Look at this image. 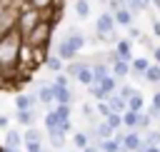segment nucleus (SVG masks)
<instances>
[{
  "label": "nucleus",
  "instance_id": "nucleus-1",
  "mask_svg": "<svg viewBox=\"0 0 160 152\" xmlns=\"http://www.w3.org/2000/svg\"><path fill=\"white\" fill-rule=\"evenodd\" d=\"M22 47H25V40L18 30L0 37V77H18L20 75Z\"/></svg>",
  "mask_w": 160,
  "mask_h": 152
},
{
  "label": "nucleus",
  "instance_id": "nucleus-2",
  "mask_svg": "<svg viewBox=\"0 0 160 152\" xmlns=\"http://www.w3.org/2000/svg\"><path fill=\"white\" fill-rule=\"evenodd\" d=\"M52 30H55V20H52V17H42L22 40H25V45H28L30 50L45 55V50L50 47V40H52Z\"/></svg>",
  "mask_w": 160,
  "mask_h": 152
},
{
  "label": "nucleus",
  "instance_id": "nucleus-3",
  "mask_svg": "<svg viewBox=\"0 0 160 152\" xmlns=\"http://www.w3.org/2000/svg\"><path fill=\"white\" fill-rule=\"evenodd\" d=\"M22 5L25 2L18 5L15 0H0V37L18 27V15L22 10Z\"/></svg>",
  "mask_w": 160,
  "mask_h": 152
},
{
  "label": "nucleus",
  "instance_id": "nucleus-4",
  "mask_svg": "<svg viewBox=\"0 0 160 152\" xmlns=\"http://www.w3.org/2000/svg\"><path fill=\"white\" fill-rule=\"evenodd\" d=\"M42 17H45V12L35 10V7H30V5H22V10H20V15H18V27H15V30L25 37V35H28Z\"/></svg>",
  "mask_w": 160,
  "mask_h": 152
},
{
  "label": "nucleus",
  "instance_id": "nucleus-5",
  "mask_svg": "<svg viewBox=\"0 0 160 152\" xmlns=\"http://www.w3.org/2000/svg\"><path fill=\"white\" fill-rule=\"evenodd\" d=\"M115 25H118V22H115V15H112L110 10H102V12L95 17V32L102 35V37H108V40L112 37V40L118 42L120 37L115 35Z\"/></svg>",
  "mask_w": 160,
  "mask_h": 152
},
{
  "label": "nucleus",
  "instance_id": "nucleus-6",
  "mask_svg": "<svg viewBox=\"0 0 160 152\" xmlns=\"http://www.w3.org/2000/svg\"><path fill=\"white\" fill-rule=\"evenodd\" d=\"M140 147H142V132L128 130L125 137H122V150H125V152H138Z\"/></svg>",
  "mask_w": 160,
  "mask_h": 152
},
{
  "label": "nucleus",
  "instance_id": "nucleus-7",
  "mask_svg": "<svg viewBox=\"0 0 160 152\" xmlns=\"http://www.w3.org/2000/svg\"><path fill=\"white\" fill-rule=\"evenodd\" d=\"M38 105H40L38 92H20L15 97V110H35Z\"/></svg>",
  "mask_w": 160,
  "mask_h": 152
},
{
  "label": "nucleus",
  "instance_id": "nucleus-8",
  "mask_svg": "<svg viewBox=\"0 0 160 152\" xmlns=\"http://www.w3.org/2000/svg\"><path fill=\"white\" fill-rule=\"evenodd\" d=\"M58 57H60L62 62H70V60L78 57V47H75L68 37H62V40L58 42Z\"/></svg>",
  "mask_w": 160,
  "mask_h": 152
},
{
  "label": "nucleus",
  "instance_id": "nucleus-9",
  "mask_svg": "<svg viewBox=\"0 0 160 152\" xmlns=\"http://www.w3.org/2000/svg\"><path fill=\"white\" fill-rule=\"evenodd\" d=\"M38 100H40V105H45V107L50 110L52 102H55V85H52V82H42V85L38 87Z\"/></svg>",
  "mask_w": 160,
  "mask_h": 152
},
{
  "label": "nucleus",
  "instance_id": "nucleus-10",
  "mask_svg": "<svg viewBox=\"0 0 160 152\" xmlns=\"http://www.w3.org/2000/svg\"><path fill=\"white\" fill-rule=\"evenodd\" d=\"M115 50H118L120 60H125V62H132V60H135V57H132V40H130V37H120V40L115 42Z\"/></svg>",
  "mask_w": 160,
  "mask_h": 152
},
{
  "label": "nucleus",
  "instance_id": "nucleus-11",
  "mask_svg": "<svg viewBox=\"0 0 160 152\" xmlns=\"http://www.w3.org/2000/svg\"><path fill=\"white\" fill-rule=\"evenodd\" d=\"M25 5H30V7H35V10H40V12H58L60 10V0H25Z\"/></svg>",
  "mask_w": 160,
  "mask_h": 152
},
{
  "label": "nucleus",
  "instance_id": "nucleus-12",
  "mask_svg": "<svg viewBox=\"0 0 160 152\" xmlns=\"http://www.w3.org/2000/svg\"><path fill=\"white\" fill-rule=\"evenodd\" d=\"M52 85H55V82H52ZM72 97H75L72 87H60V85H55V105H72Z\"/></svg>",
  "mask_w": 160,
  "mask_h": 152
},
{
  "label": "nucleus",
  "instance_id": "nucleus-13",
  "mask_svg": "<svg viewBox=\"0 0 160 152\" xmlns=\"http://www.w3.org/2000/svg\"><path fill=\"white\" fill-rule=\"evenodd\" d=\"M15 120L25 127H35V120H38V112L35 110H18L15 112Z\"/></svg>",
  "mask_w": 160,
  "mask_h": 152
},
{
  "label": "nucleus",
  "instance_id": "nucleus-14",
  "mask_svg": "<svg viewBox=\"0 0 160 152\" xmlns=\"http://www.w3.org/2000/svg\"><path fill=\"white\" fill-rule=\"evenodd\" d=\"M22 135L18 132V130H8L5 132V147H10V150H22Z\"/></svg>",
  "mask_w": 160,
  "mask_h": 152
},
{
  "label": "nucleus",
  "instance_id": "nucleus-15",
  "mask_svg": "<svg viewBox=\"0 0 160 152\" xmlns=\"http://www.w3.org/2000/svg\"><path fill=\"white\" fill-rule=\"evenodd\" d=\"M105 102L110 105V110H112V112H120V115H122V112L128 110V100H122V97H120L118 92L108 95V100H105Z\"/></svg>",
  "mask_w": 160,
  "mask_h": 152
},
{
  "label": "nucleus",
  "instance_id": "nucleus-16",
  "mask_svg": "<svg viewBox=\"0 0 160 152\" xmlns=\"http://www.w3.org/2000/svg\"><path fill=\"white\" fill-rule=\"evenodd\" d=\"M42 122H45V130H58L60 122H62V117L55 112V107H50V110L42 115Z\"/></svg>",
  "mask_w": 160,
  "mask_h": 152
},
{
  "label": "nucleus",
  "instance_id": "nucleus-17",
  "mask_svg": "<svg viewBox=\"0 0 160 152\" xmlns=\"http://www.w3.org/2000/svg\"><path fill=\"white\" fill-rule=\"evenodd\" d=\"M48 140H50V147L52 150H62L65 147V132L58 127V130H48Z\"/></svg>",
  "mask_w": 160,
  "mask_h": 152
},
{
  "label": "nucleus",
  "instance_id": "nucleus-18",
  "mask_svg": "<svg viewBox=\"0 0 160 152\" xmlns=\"http://www.w3.org/2000/svg\"><path fill=\"white\" fill-rule=\"evenodd\" d=\"M112 15H115V22H118V25H122V27H130V25H132V20H135V15H132L128 7H120V10H115Z\"/></svg>",
  "mask_w": 160,
  "mask_h": 152
},
{
  "label": "nucleus",
  "instance_id": "nucleus-19",
  "mask_svg": "<svg viewBox=\"0 0 160 152\" xmlns=\"http://www.w3.org/2000/svg\"><path fill=\"white\" fill-rule=\"evenodd\" d=\"M148 67H150V57H135V60L130 62V70H132V75H138V77H142V75L148 72Z\"/></svg>",
  "mask_w": 160,
  "mask_h": 152
},
{
  "label": "nucleus",
  "instance_id": "nucleus-20",
  "mask_svg": "<svg viewBox=\"0 0 160 152\" xmlns=\"http://www.w3.org/2000/svg\"><path fill=\"white\" fill-rule=\"evenodd\" d=\"M110 70H112V75H115L118 80H122V77L132 75V70H130V62H125V60H118V62H112V65H110Z\"/></svg>",
  "mask_w": 160,
  "mask_h": 152
},
{
  "label": "nucleus",
  "instance_id": "nucleus-21",
  "mask_svg": "<svg viewBox=\"0 0 160 152\" xmlns=\"http://www.w3.org/2000/svg\"><path fill=\"white\" fill-rule=\"evenodd\" d=\"M138 120H140V112H135L130 107L122 112V127L125 130H138Z\"/></svg>",
  "mask_w": 160,
  "mask_h": 152
},
{
  "label": "nucleus",
  "instance_id": "nucleus-22",
  "mask_svg": "<svg viewBox=\"0 0 160 152\" xmlns=\"http://www.w3.org/2000/svg\"><path fill=\"white\" fill-rule=\"evenodd\" d=\"M75 80H78L80 85H85V87H88V85H92V82H95V72H92V65L88 62V65H85V67L78 72V77H75Z\"/></svg>",
  "mask_w": 160,
  "mask_h": 152
},
{
  "label": "nucleus",
  "instance_id": "nucleus-23",
  "mask_svg": "<svg viewBox=\"0 0 160 152\" xmlns=\"http://www.w3.org/2000/svg\"><path fill=\"white\" fill-rule=\"evenodd\" d=\"M98 85L105 90V95H112V92H118V77L115 75H108V77H102V80H98Z\"/></svg>",
  "mask_w": 160,
  "mask_h": 152
},
{
  "label": "nucleus",
  "instance_id": "nucleus-24",
  "mask_svg": "<svg viewBox=\"0 0 160 152\" xmlns=\"http://www.w3.org/2000/svg\"><path fill=\"white\" fill-rule=\"evenodd\" d=\"M142 145H148V147H160V127L158 130H148V132H142Z\"/></svg>",
  "mask_w": 160,
  "mask_h": 152
},
{
  "label": "nucleus",
  "instance_id": "nucleus-25",
  "mask_svg": "<svg viewBox=\"0 0 160 152\" xmlns=\"http://www.w3.org/2000/svg\"><path fill=\"white\" fill-rule=\"evenodd\" d=\"M100 152H125V150H122V142L120 140L110 137V140H102L100 142Z\"/></svg>",
  "mask_w": 160,
  "mask_h": 152
},
{
  "label": "nucleus",
  "instance_id": "nucleus-26",
  "mask_svg": "<svg viewBox=\"0 0 160 152\" xmlns=\"http://www.w3.org/2000/svg\"><path fill=\"white\" fill-rule=\"evenodd\" d=\"M142 80L150 82V85H158V82H160V65H158V62H150V67H148V72L142 75Z\"/></svg>",
  "mask_w": 160,
  "mask_h": 152
},
{
  "label": "nucleus",
  "instance_id": "nucleus-27",
  "mask_svg": "<svg viewBox=\"0 0 160 152\" xmlns=\"http://www.w3.org/2000/svg\"><path fill=\"white\" fill-rule=\"evenodd\" d=\"M85 65H88V62H82V60H70V62H65V70H62V72H65L68 77H78V72H80Z\"/></svg>",
  "mask_w": 160,
  "mask_h": 152
},
{
  "label": "nucleus",
  "instance_id": "nucleus-28",
  "mask_svg": "<svg viewBox=\"0 0 160 152\" xmlns=\"http://www.w3.org/2000/svg\"><path fill=\"white\" fill-rule=\"evenodd\" d=\"M152 0H125V7L132 12V15H138V12H142V10H148V5H150Z\"/></svg>",
  "mask_w": 160,
  "mask_h": 152
},
{
  "label": "nucleus",
  "instance_id": "nucleus-29",
  "mask_svg": "<svg viewBox=\"0 0 160 152\" xmlns=\"http://www.w3.org/2000/svg\"><path fill=\"white\" fill-rule=\"evenodd\" d=\"M90 140H92V137H90V132H75V135H72V145H75L80 152L90 145Z\"/></svg>",
  "mask_w": 160,
  "mask_h": 152
},
{
  "label": "nucleus",
  "instance_id": "nucleus-30",
  "mask_svg": "<svg viewBox=\"0 0 160 152\" xmlns=\"http://www.w3.org/2000/svg\"><path fill=\"white\" fill-rule=\"evenodd\" d=\"M45 67H48V70L55 75V72H62V70H65V62H62V60L55 55V57H45Z\"/></svg>",
  "mask_w": 160,
  "mask_h": 152
},
{
  "label": "nucleus",
  "instance_id": "nucleus-31",
  "mask_svg": "<svg viewBox=\"0 0 160 152\" xmlns=\"http://www.w3.org/2000/svg\"><path fill=\"white\" fill-rule=\"evenodd\" d=\"M88 95L92 97V100H98V102H102V100H108V95H105V90L98 85V82H92V85H88Z\"/></svg>",
  "mask_w": 160,
  "mask_h": 152
},
{
  "label": "nucleus",
  "instance_id": "nucleus-32",
  "mask_svg": "<svg viewBox=\"0 0 160 152\" xmlns=\"http://www.w3.org/2000/svg\"><path fill=\"white\" fill-rule=\"evenodd\" d=\"M128 107H130V110H135V112H142V107H145V97H142L140 92H135V95L128 100Z\"/></svg>",
  "mask_w": 160,
  "mask_h": 152
},
{
  "label": "nucleus",
  "instance_id": "nucleus-33",
  "mask_svg": "<svg viewBox=\"0 0 160 152\" xmlns=\"http://www.w3.org/2000/svg\"><path fill=\"white\" fill-rule=\"evenodd\" d=\"M105 122H108L115 132H118V130H125V127H122V115H120V112H110V115L105 117Z\"/></svg>",
  "mask_w": 160,
  "mask_h": 152
},
{
  "label": "nucleus",
  "instance_id": "nucleus-34",
  "mask_svg": "<svg viewBox=\"0 0 160 152\" xmlns=\"http://www.w3.org/2000/svg\"><path fill=\"white\" fill-rule=\"evenodd\" d=\"M152 117L148 115V112H140V120H138V132H148L150 127H152Z\"/></svg>",
  "mask_w": 160,
  "mask_h": 152
},
{
  "label": "nucleus",
  "instance_id": "nucleus-35",
  "mask_svg": "<svg viewBox=\"0 0 160 152\" xmlns=\"http://www.w3.org/2000/svg\"><path fill=\"white\" fill-rule=\"evenodd\" d=\"M75 15L78 17H88L90 15V2L88 0H75Z\"/></svg>",
  "mask_w": 160,
  "mask_h": 152
},
{
  "label": "nucleus",
  "instance_id": "nucleus-36",
  "mask_svg": "<svg viewBox=\"0 0 160 152\" xmlns=\"http://www.w3.org/2000/svg\"><path fill=\"white\" fill-rule=\"evenodd\" d=\"M40 140H42V135H40L38 127H28L25 135H22V142H40Z\"/></svg>",
  "mask_w": 160,
  "mask_h": 152
},
{
  "label": "nucleus",
  "instance_id": "nucleus-37",
  "mask_svg": "<svg viewBox=\"0 0 160 152\" xmlns=\"http://www.w3.org/2000/svg\"><path fill=\"white\" fill-rule=\"evenodd\" d=\"M135 92H138V90H135V87H132V85H128V82H125V85H120V87H118V95H120V97H122V100H130V97H132V95H135Z\"/></svg>",
  "mask_w": 160,
  "mask_h": 152
},
{
  "label": "nucleus",
  "instance_id": "nucleus-38",
  "mask_svg": "<svg viewBox=\"0 0 160 152\" xmlns=\"http://www.w3.org/2000/svg\"><path fill=\"white\" fill-rule=\"evenodd\" d=\"M70 110H72V105H55V112H58L62 120H70Z\"/></svg>",
  "mask_w": 160,
  "mask_h": 152
},
{
  "label": "nucleus",
  "instance_id": "nucleus-39",
  "mask_svg": "<svg viewBox=\"0 0 160 152\" xmlns=\"http://www.w3.org/2000/svg\"><path fill=\"white\" fill-rule=\"evenodd\" d=\"M55 85H60V87H70V80H68V75L65 72H55V80H52Z\"/></svg>",
  "mask_w": 160,
  "mask_h": 152
},
{
  "label": "nucleus",
  "instance_id": "nucleus-40",
  "mask_svg": "<svg viewBox=\"0 0 160 152\" xmlns=\"http://www.w3.org/2000/svg\"><path fill=\"white\" fill-rule=\"evenodd\" d=\"M110 112H112V110H110V105H108L105 100H102V102H98V115H100L102 120H105V117H108Z\"/></svg>",
  "mask_w": 160,
  "mask_h": 152
},
{
  "label": "nucleus",
  "instance_id": "nucleus-41",
  "mask_svg": "<svg viewBox=\"0 0 160 152\" xmlns=\"http://www.w3.org/2000/svg\"><path fill=\"white\" fill-rule=\"evenodd\" d=\"M25 152H42V142H25Z\"/></svg>",
  "mask_w": 160,
  "mask_h": 152
},
{
  "label": "nucleus",
  "instance_id": "nucleus-42",
  "mask_svg": "<svg viewBox=\"0 0 160 152\" xmlns=\"http://www.w3.org/2000/svg\"><path fill=\"white\" fill-rule=\"evenodd\" d=\"M128 37H138V40H140V37H142V32H140V27H135V25H130V27H128Z\"/></svg>",
  "mask_w": 160,
  "mask_h": 152
},
{
  "label": "nucleus",
  "instance_id": "nucleus-43",
  "mask_svg": "<svg viewBox=\"0 0 160 152\" xmlns=\"http://www.w3.org/2000/svg\"><path fill=\"white\" fill-rule=\"evenodd\" d=\"M145 112H148V115H150L152 120H160V107H155V105H150V107H148Z\"/></svg>",
  "mask_w": 160,
  "mask_h": 152
},
{
  "label": "nucleus",
  "instance_id": "nucleus-44",
  "mask_svg": "<svg viewBox=\"0 0 160 152\" xmlns=\"http://www.w3.org/2000/svg\"><path fill=\"white\" fill-rule=\"evenodd\" d=\"M60 130H62L65 135H68V132H72V122H70V120H62V122H60Z\"/></svg>",
  "mask_w": 160,
  "mask_h": 152
},
{
  "label": "nucleus",
  "instance_id": "nucleus-45",
  "mask_svg": "<svg viewBox=\"0 0 160 152\" xmlns=\"http://www.w3.org/2000/svg\"><path fill=\"white\" fill-rule=\"evenodd\" d=\"M150 105H155V107H160V90H158V92H155V95L150 97Z\"/></svg>",
  "mask_w": 160,
  "mask_h": 152
},
{
  "label": "nucleus",
  "instance_id": "nucleus-46",
  "mask_svg": "<svg viewBox=\"0 0 160 152\" xmlns=\"http://www.w3.org/2000/svg\"><path fill=\"white\" fill-rule=\"evenodd\" d=\"M8 125H10V120L5 115H0V130H8Z\"/></svg>",
  "mask_w": 160,
  "mask_h": 152
},
{
  "label": "nucleus",
  "instance_id": "nucleus-47",
  "mask_svg": "<svg viewBox=\"0 0 160 152\" xmlns=\"http://www.w3.org/2000/svg\"><path fill=\"white\" fill-rule=\"evenodd\" d=\"M138 152H160V147H148V145H142Z\"/></svg>",
  "mask_w": 160,
  "mask_h": 152
},
{
  "label": "nucleus",
  "instance_id": "nucleus-48",
  "mask_svg": "<svg viewBox=\"0 0 160 152\" xmlns=\"http://www.w3.org/2000/svg\"><path fill=\"white\" fill-rule=\"evenodd\" d=\"M152 32L160 37V20H155V22H152Z\"/></svg>",
  "mask_w": 160,
  "mask_h": 152
},
{
  "label": "nucleus",
  "instance_id": "nucleus-49",
  "mask_svg": "<svg viewBox=\"0 0 160 152\" xmlns=\"http://www.w3.org/2000/svg\"><path fill=\"white\" fill-rule=\"evenodd\" d=\"M152 57H155V62L160 65V47H155V50H152Z\"/></svg>",
  "mask_w": 160,
  "mask_h": 152
},
{
  "label": "nucleus",
  "instance_id": "nucleus-50",
  "mask_svg": "<svg viewBox=\"0 0 160 152\" xmlns=\"http://www.w3.org/2000/svg\"><path fill=\"white\" fill-rule=\"evenodd\" d=\"M0 152H20V150H10V147H2Z\"/></svg>",
  "mask_w": 160,
  "mask_h": 152
},
{
  "label": "nucleus",
  "instance_id": "nucleus-51",
  "mask_svg": "<svg viewBox=\"0 0 160 152\" xmlns=\"http://www.w3.org/2000/svg\"><path fill=\"white\" fill-rule=\"evenodd\" d=\"M152 5H155V7H158V10H160V0H152Z\"/></svg>",
  "mask_w": 160,
  "mask_h": 152
},
{
  "label": "nucleus",
  "instance_id": "nucleus-52",
  "mask_svg": "<svg viewBox=\"0 0 160 152\" xmlns=\"http://www.w3.org/2000/svg\"><path fill=\"white\" fill-rule=\"evenodd\" d=\"M158 90H160V82H158Z\"/></svg>",
  "mask_w": 160,
  "mask_h": 152
},
{
  "label": "nucleus",
  "instance_id": "nucleus-53",
  "mask_svg": "<svg viewBox=\"0 0 160 152\" xmlns=\"http://www.w3.org/2000/svg\"><path fill=\"white\" fill-rule=\"evenodd\" d=\"M42 152H45V150H42Z\"/></svg>",
  "mask_w": 160,
  "mask_h": 152
}]
</instances>
